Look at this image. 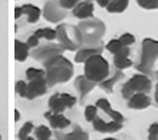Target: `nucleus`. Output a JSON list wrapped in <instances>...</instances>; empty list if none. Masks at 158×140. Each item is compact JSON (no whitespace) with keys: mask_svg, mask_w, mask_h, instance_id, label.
Wrapping results in <instances>:
<instances>
[{"mask_svg":"<svg viewBox=\"0 0 158 140\" xmlns=\"http://www.w3.org/2000/svg\"><path fill=\"white\" fill-rule=\"evenodd\" d=\"M24 140H35V139H33V138H30V137H27Z\"/></svg>","mask_w":158,"mask_h":140,"instance_id":"40","label":"nucleus"},{"mask_svg":"<svg viewBox=\"0 0 158 140\" xmlns=\"http://www.w3.org/2000/svg\"><path fill=\"white\" fill-rule=\"evenodd\" d=\"M42 15L45 17L46 21L52 22V23H58L59 21H62L65 17V10H63L59 6L58 1H46L45 6H44V11Z\"/></svg>","mask_w":158,"mask_h":140,"instance_id":"9","label":"nucleus"},{"mask_svg":"<svg viewBox=\"0 0 158 140\" xmlns=\"http://www.w3.org/2000/svg\"><path fill=\"white\" fill-rule=\"evenodd\" d=\"M19 118H21V114H19V111L16 109V110H15V121L17 122V121H19Z\"/></svg>","mask_w":158,"mask_h":140,"instance_id":"38","label":"nucleus"},{"mask_svg":"<svg viewBox=\"0 0 158 140\" xmlns=\"http://www.w3.org/2000/svg\"><path fill=\"white\" fill-rule=\"evenodd\" d=\"M97 2L99 4V6H102V7H106V6L109 5V2H110V0H98Z\"/></svg>","mask_w":158,"mask_h":140,"instance_id":"37","label":"nucleus"},{"mask_svg":"<svg viewBox=\"0 0 158 140\" xmlns=\"http://www.w3.org/2000/svg\"><path fill=\"white\" fill-rule=\"evenodd\" d=\"M93 10H94V5H93L92 1H81L73 10V15L76 18L85 21V19H88V18H92Z\"/></svg>","mask_w":158,"mask_h":140,"instance_id":"15","label":"nucleus"},{"mask_svg":"<svg viewBox=\"0 0 158 140\" xmlns=\"http://www.w3.org/2000/svg\"><path fill=\"white\" fill-rule=\"evenodd\" d=\"M26 76L29 81L38 80V78H44V77H45V71H44V70H41V69L29 68V69H27Z\"/></svg>","mask_w":158,"mask_h":140,"instance_id":"25","label":"nucleus"},{"mask_svg":"<svg viewBox=\"0 0 158 140\" xmlns=\"http://www.w3.org/2000/svg\"><path fill=\"white\" fill-rule=\"evenodd\" d=\"M80 33L82 35V46L83 49H103L102 38L105 34V24L98 18H88L80 22Z\"/></svg>","mask_w":158,"mask_h":140,"instance_id":"2","label":"nucleus"},{"mask_svg":"<svg viewBox=\"0 0 158 140\" xmlns=\"http://www.w3.org/2000/svg\"><path fill=\"white\" fill-rule=\"evenodd\" d=\"M45 118L50 121V125L53 129H65L70 126V121L63 114H54L52 111L45 112Z\"/></svg>","mask_w":158,"mask_h":140,"instance_id":"14","label":"nucleus"},{"mask_svg":"<svg viewBox=\"0 0 158 140\" xmlns=\"http://www.w3.org/2000/svg\"><path fill=\"white\" fill-rule=\"evenodd\" d=\"M46 92H47V83L45 77L33 80V81H29V83H27L26 98L28 100H34L35 98L46 94Z\"/></svg>","mask_w":158,"mask_h":140,"instance_id":"10","label":"nucleus"},{"mask_svg":"<svg viewBox=\"0 0 158 140\" xmlns=\"http://www.w3.org/2000/svg\"><path fill=\"white\" fill-rule=\"evenodd\" d=\"M0 140H1V135H0Z\"/></svg>","mask_w":158,"mask_h":140,"instance_id":"43","label":"nucleus"},{"mask_svg":"<svg viewBox=\"0 0 158 140\" xmlns=\"http://www.w3.org/2000/svg\"><path fill=\"white\" fill-rule=\"evenodd\" d=\"M103 52V49H82L80 50L75 56V62L77 63H85L88 58L93 56H98Z\"/></svg>","mask_w":158,"mask_h":140,"instance_id":"21","label":"nucleus"},{"mask_svg":"<svg viewBox=\"0 0 158 140\" xmlns=\"http://www.w3.org/2000/svg\"><path fill=\"white\" fill-rule=\"evenodd\" d=\"M27 45H28V47H29V49H30V47H36V46L39 45V39L35 38L34 35H31L30 38H28Z\"/></svg>","mask_w":158,"mask_h":140,"instance_id":"35","label":"nucleus"},{"mask_svg":"<svg viewBox=\"0 0 158 140\" xmlns=\"http://www.w3.org/2000/svg\"><path fill=\"white\" fill-rule=\"evenodd\" d=\"M56 140H88L89 135L80 126H75L70 133H63L60 130L54 132Z\"/></svg>","mask_w":158,"mask_h":140,"instance_id":"11","label":"nucleus"},{"mask_svg":"<svg viewBox=\"0 0 158 140\" xmlns=\"http://www.w3.org/2000/svg\"><path fill=\"white\" fill-rule=\"evenodd\" d=\"M109 63L102 54L93 56L85 62V76L94 83H102L109 75Z\"/></svg>","mask_w":158,"mask_h":140,"instance_id":"5","label":"nucleus"},{"mask_svg":"<svg viewBox=\"0 0 158 140\" xmlns=\"http://www.w3.org/2000/svg\"><path fill=\"white\" fill-rule=\"evenodd\" d=\"M123 49V46H122V44L119 42L118 39H114V40H110L109 42H107V45H106V50L109 52H111V53H117L118 51H121Z\"/></svg>","mask_w":158,"mask_h":140,"instance_id":"27","label":"nucleus"},{"mask_svg":"<svg viewBox=\"0 0 158 140\" xmlns=\"http://www.w3.org/2000/svg\"><path fill=\"white\" fill-rule=\"evenodd\" d=\"M22 15H23V11H22V9H21V7H18V6H17V7H15V18H16V19H17V18H19Z\"/></svg>","mask_w":158,"mask_h":140,"instance_id":"36","label":"nucleus"},{"mask_svg":"<svg viewBox=\"0 0 158 140\" xmlns=\"http://www.w3.org/2000/svg\"><path fill=\"white\" fill-rule=\"evenodd\" d=\"M123 77H124L123 73H122V71H119V70H117V71H115V74H114V76L112 77L104 80V81L100 83V87L104 89V91H106L107 93H112V91H114V86L118 82L119 80H122Z\"/></svg>","mask_w":158,"mask_h":140,"instance_id":"22","label":"nucleus"},{"mask_svg":"<svg viewBox=\"0 0 158 140\" xmlns=\"http://www.w3.org/2000/svg\"><path fill=\"white\" fill-rule=\"evenodd\" d=\"M138 4L140 7L147 10L158 9V0H138Z\"/></svg>","mask_w":158,"mask_h":140,"instance_id":"29","label":"nucleus"},{"mask_svg":"<svg viewBox=\"0 0 158 140\" xmlns=\"http://www.w3.org/2000/svg\"><path fill=\"white\" fill-rule=\"evenodd\" d=\"M63 52H64V47H62L59 44H46L36 47L31 52V57L36 61H41L45 63L53 57L62 56Z\"/></svg>","mask_w":158,"mask_h":140,"instance_id":"8","label":"nucleus"},{"mask_svg":"<svg viewBox=\"0 0 158 140\" xmlns=\"http://www.w3.org/2000/svg\"><path fill=\"white\" fill-rule=\"evenodd\" d=\"M15 89H16V93L22 97V98H26L27 95V83L24 81H17L16 82V86H15Z\"/></svg>","mask_w":158,"mask_h":140,"instance_id":"31","label":"nucleus"},{"mask_svg":"<svg viewBox=\"0 0 158 140\" xmlns=\"http://www.w3.org/2000/svg\"><path fill=\"white\" fill-rule=\"evenodd\" d=\"M118 40H119V42L122 44V46H123V47H129L131 45H133V44L135 42V38L133 36L132 34H129V33L123 34Z\"/></svg>","mask_w":158,"mask_h":140,"instance_id":"30","label":"nucleus"},{"mask_svg":"<svg viewBox=\"0 0 158 140\" xmlns=\"http://www.w3.org/2000/svg\"><path fill=\"white\" fill-rule=\"evenodd\" d=\"M157 78H158V71H157Z\"/></svg>","mask_w":158,"mask_h":140,"instance_id":"42","label":"nucleus"},{"mask_svg":"<svg viewBox=\"0 0 158 140\" xmlns=\"http://www.w3.org/2000/svg\"><path fill=\"white\" fill-rule=\"evenodd\" d=\"M85 117L88 122H93L97 118V106L94 105H88L85 109Z\"/></svg>","mask_w":158,"mask_h":140,"instance_id":"28","label":"nucleus"},{"mask_svg":"<svg viewBox=\"0 0 158 140\" xmlns=\"http://www.w3.org/2000/svg\"><path fill=\"white\" fill-rule=\"evenodd\" d=\"M155 99H156V102H157V104H158V83H157V86H156V93H155Z\"/></svg>","mask_w":158,"mask_h":140,"instance_id":"39","label":"nucleus"},{"mask_svg":"<svg viewBox=\"0 0 158 140\" xmlns=\"http://www.w3.org/2000/svg\"><path fill=\"white\" fill-rule=\"evenodd\" d=\"M129 53H131L129 47H123L121 51L114 54V65L119 71L123 69H128L133 65V62L128 58Z\"/></svg>","mask_w":158,"mask_h":140,"instance_id":"12","label":"nucleus"},{"mask_svg":"<svg viewBox=\"0 0 158 140\" xmlns=\"http://www.w3.org/2000/svg\"><path fill=\"white\" fill-rule=\"evenodd\" d=\"M97 86V83H94L92 81H89L85 75L77 76L75 80V87L80 92V103H83L85 98L87 97V94Z\"/></svg>","mask_w":158,"mask_h":140,"instance_id":"13","label":"nucleus"},{"mask_svg":"<svg viewBox=\"0 0 158 140\" xmlns=\"http://www.w3.org/2000/svg\"><path fill=\"white\" fill-rule=\"evenodd\" d=\"M97 108L102 109V110H103L107 116H110V117L114 120V122L123 123L124 117L119 114L118 111H116V110H114V109L111 108V105H110L109 100H106V99H104V98H102V99L97 100Z\"/></svg>","mask_w":158,"mask_h":140,"instance_id":"18","label":"nucleus"},{"mask_svg":"<svg viewBox=\"0 0 158 140\" xmlns=\"http://www.w3.org/2000/svg\"><path fill=\"white\" fill-rule=\"evenodd\" d=\"M56 38L64 50L75 51L82 46V35L79 28L71 24H59L56 28Z\"/></svg>","mask_w":158,"mask_h":140,"instance_id":"4","label":"nucleus"},{"mask_svg":"<svg viewBox=\"0 0 158 140\" xmlns=\"http://www.w3.org/2000/svg\"><path fill=\"white\" fill-rule=\"evenodd\" d=\"M148 140H158V123H152L148 128Z\"/></svg>","mask_w":158,"mask_h":140,"instance_id":"33","label":"nucleus"},{"mask_svg":"<svg viewBox=\"0 0 158 140\" xmlns=\"http://www.w3.org/2000/svg\"><path fill=\"white\" fill-rule=\"evenodd\" d=\"M46 140H50V139H46Z\"/></svg>","mask_w":158,"mask_h":140,"instance_id":"44","label":"nucleus"},{"mask_svg":"<svg viewBox=\"0 0 158 140\" xmlns=\"http://www.w3.org/2000/svg\"><path fill=\"white\" fill-rule=\"evenodd\" d=\"M93 128L95 130H98L99 133H115V132H118L123 128V123H118V122H109V123H106L102 118L97 117L93 121Z\"/></svg>","mask_w":158,"mask_h":140,"instance_id":"16","label":"nucleus"},{"mask_svg":"<svg viewBox=\"0 0 158 140\" xmlns=\"http://www.w3.org/2000/svg\"><path fill=\"white\" fill-rule=\"evenodd\" d=\"M151 105V98L146 93H136L128 102V106L134 110H144Z\"/></svg>","mask_w":158,"mask_h":140,"instance_id":"17","label":"nucleus"},{"mask_svg":"<svg viewBox=\"0 0 158 140\" xmlns=\"http://www.w3.org/2000/svg\"><path fill=\"white\" fill-rule=\"evenodd\" d=\"M158 58V41L153 39H144L141 42V54L138 64L135 65L136 70L143 73V75L152 74L153 65Z\"/></svg>","mask_w":158,"mask_h":140,"instance_id":"3","label":"nucleus"},{"mask_svg":"<svg viewBox=\"0 0 158 140\" xmlns=\"http://www.w3.org/2000/svg\"><path fill=\"white\" fill-rule=\"evenodd\" d=\"M35 133V138L39 140H46V139H50L51 135H52V132L48 129V127L46 126H39L34 130Z\"/></svg>","mask_w":158,"mask_h":140,"instance_id":"24","label":"nucleus"},{"mask_svg":"<svg viewBox=\"0 0 158 140\" xmlns=\"http://www.w3.org/2000/svg\"><path fill=\"white\" fill-rule=\"evenodd\" d=\"M28 54H29L28 45L19 40H15V59L18 62H24Z\"/></svg>","mask_w":158,"mask_h":140,"instance_id":"20","label":"nucleus"},{"mask_svg":"<svg viewBox=\"0 0 158 140\" xmlns=\"http://www.w3.org/2000/svg\"><path fill=\"white\" fill-rule=\"evenodd\" d=\"M128 4L129 2L127 0H112L109 2L106 9L110 13H121L128 7Z\"/></svg>","mask_w":158,"mask_h":140,"instance_id":"23","label":"nucleus"},{"mask_svg":"<svg viewBox=\"0 0 158 140\" xmlns=\"http://www.w3.org/2000/svg\"><path fill=\"white\" fill-rule=\"evenodd\" d=\"M21 9H22L23 13L28 16L27 21H28L29 23L33 24V23H36V22L39 21L40 16H41V10H40L39 7H36V6L31 5V4H26V5H23Z\"/></svg>","mask_w":158,"mask_h":140,"instance_id":"19","label":"nucleus"},{"mask_svg":"<svg viewBox=\"0 0 158 140\" xmlns=\"http://www.w3.org/2000/svg\"><path fill=\"white\" fill-rule=\"evenodd\" d=\"M76 98L66 93H56L48 100V108L54 114H62L65 109H71L76 104Z\"/></svg>","mask_w":158,"mask_h":140,"instance_id":"7","label":"nucleus"},{"mask_svg":"<svg viewBox=\"0 0 158 140\" xmlns=\"http://www.w3.org/2000/svg\"><path fill=\"white\" fill-rule=\"evenodd\" d=\"M152 88V82L146 75L136 74L122 86V97L129 100L136 93H147Z\"/></svg>","mask_w":158,"mask_h":140,"instance_id":"6","label":"nucleus"},{"mask_svg":"<svg viewBox=\"0 0 158 140\" xmlns=\"http://www.w3.org/2000/svg\"><path fill=\"white\" fill-rule=\"evenodd\" d=\"M104 140H116V139H114V138H107V139H104Z\"/></svg>","mask_w":158,"mask_h":140,"instance_id":"41","label":"nucleus"},{"mask_svg":"<svg viewBox=\"0 0 158 140\" xmlns=\"http://www.w3.org/2000/svg\"><path fill=\"white\" fill-rule=\"evenodd\" d=\"M59 6L63 9V10H66V9H75V6L79 4L77 0H59Z\"/></svg>","mask_w":158,"mask_h":140,"instance_id":"32","label":"nucleus"},{"mask_svg":"<svg viewBox=\"0 0 158 140\" xmlns=\"http://www.w3.org/2000/svg\"><path fill=\"white\" fill-rule=\"evenodd\" d=\"M42 64L45 66V80L47 87L68 82L74 74V65L63 56L53 57Z\"/></svg>","mask_w":158,"mask_h":140,"instance_id":"1","label":"nucleus"},{"mask_svg":"<svg viewBox=\"0 0 158 140\" xmlns=\"http://www.w3.org/2000/svg\"><path fill=\"white\" fill-rule=\"evenodd\" d=\"M34 129V125H33V122H26L22 128L19 129V133H18V138L19 140H24L27 137H29V134H30V132Z\"/></svg>","mask_w":158,"mask_h":140,"instance_id":"26","label":"nucleus"},{"mask_svg":"<svg viewBox=\"0 0 158 140\" xmlns=\"http://www.w3.org/2000/svg\"><path fill=\"white\" fill-rule=\"evenodd\" d=\"M56 30H53L51 28H44L42 29V38H45L48 41H52L56 39Z\"/></svg>","mask_w":158,"mask_h":140,"instance_id":"34","label":"nucleus"}]
</instances>
